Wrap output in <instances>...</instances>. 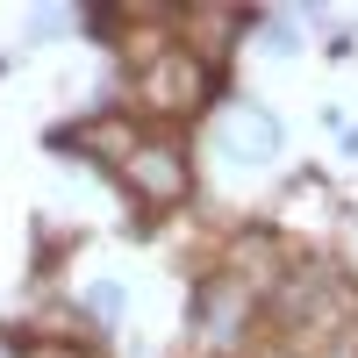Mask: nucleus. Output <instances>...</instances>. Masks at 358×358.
I'll list each match as a JSON object with an SVG mask.
<instances>
[{
	"label": "nucleus",
	"mask_w": 358,
	"mask_h": 358,
	"mask_svg": "<svg viewBox=\"0 0 358 358\" xmlns=\"http://www.w3.org/2000/svg\"><path fill=\"white\" fill-rule=\"evenodd\" d=\"M251 301H258L251 287H236L229 273H215V280L194 294V337L201 344H236V337L251 330Z\"/></svg>",
	"instance_id": "4"
},
{
	"label": "nucleus",
	"mask_w": 358,
	"mask_h": 358,
	"mask_svg": "<svg viewBox=\"0 0 358 358\" xmlns=\"http://www.w3.org/2000/svg\"><path fill=\"white\" fill-rule=\"evenodd\" d=\"M215 158L236 172H265L280 158V122L258 101H222L215 108Z\"/></svg>",
	"instance_id": "3"
},
{
	"label": "nucleus",
	"mask_w": 358,
	"mask_h": 358,
	"mask_svg": "<svg viewBox=\"0 0 358 358\" xmlns=\"http://www.w3.org/2000/svg\"><path fill=\"white\" fill-rule=\"evenodd\" d=\"M344 151H351V158H358V129H351V136H344Z\"/></svg>",
	"instance_id": "9"
},
{
	"label": "nucleus",
	"mask_w": 358,
	"mask_h": 358,
	"mask_svg": "<svg viewBox=\"0 0 358 358\" xmlns=\"http://www.w3.org/2000/svg\"><path fill=\"white\" fill-rule=\"evenodd\" d=\"M22 358H101L86 337H8Z\"/></svg>",
	"instance_id": "6"
},
{
	"label": "nucleus",
	"mask_w": 358,
	"mask_h": 358,
	"mask_svg": "<svg viewBox=\"0 0 358 358\" xmlns=\"http://www.w3.org/2000/svg\"><path fill=\"white\" fill-rule=\"evenodd\" d=\"M115 179L129 187V201H143V208H179L194 194V158H187V143L179 136H136V151L115 165Z\"/></svg>",
	"instance_id": "2"
},
{
	"label": "nucleus",
	"mask_w": 358,
	"mask_h": 358,
	"mask_svg": "<svg viewBox=\"0 0 358 358\" xmlns=\"http://www.w3.org/2000/svg\"><path fill=\"white\" fill-rule=\"evenodd\" d=\"M79 315L101 322V330H115V322H122V287H115V280H94V287L79 294Z\"/></svg>",
	"instance_id": "5"
},
{
	"label": "nucleus",
	"mask_w": 358,
	"mask_h": 358,
	"mask_svg": "<svg viewBox=\"0 0 358 358\" xmlns=\"http://www.w3.org/2000/svg\"><path fill=\"white\" fill-rule=\"evenodd\" d=\"M251 29L265 36V50H273V57H287V50H301V43H294V15H258Z\"/></svg>",
	"instance_id": "7"
},
{
	"label": "nucleus",
	"mask_w": 358,
	"mask_h": 358,
	"mask_svg": "<svg viewBox=\"0 0 358 358\" xmlns=\"http://www.w3.org/2000/svg\"><path fill=\"white\" fill-rule=\"evenodd\" d=\"M72 15H57V8H43V15H29V36H50V29H65Z\"/></svg>",
	"instance_id": "8"
},
{
	"label": "nucleus",
	"mask_w": 358,
	"mask_h": 358,
	"mask_svg": "<svg viewBox=\"0 0 358 358\" xmlns=\"http://www.w3.org/2000/svg\"><path fill=\"white\" fill-rule=\"evenodd\" d=\"M208 86H215L208 57L187 50V43H172L165 57L136 65V115H151V122H187V115L208 108Z\"/></svg>",
	"instance_id": "1"
}]
</instances>
